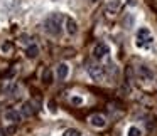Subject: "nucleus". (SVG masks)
<instances>
[{
  "mask_svg": "<svg viewBox=\"0 0 157 136\" xmlns=\"http://www.w3.org/2000/svg\"><path fill=\"white\" fill-rule=\"evenodd\" d=\"M63 22H64V17H63L61 14L49 15V17L46 19V24H44L46 32H48V34H51V35H59V34H61Z\"/></svg>",
  "mask_w": 157,
  "mask_h": 136,
  "instance_id": "obj_1",
  "label": "nucleus"
},
{
  "mask_svg": "<svg viewBox=\"0 0 157 136\" xmlns=\"http://www.w3.org/2000/svg\"><path fill=\"white\" fill-rule=\"evenodd\" d=\"M152 41H154V37H152L149 29L142 27V29L137 30V45H139V47H145V45L152 44Z\"/></svg>",
  "mask_w": 157,
  "mask_h": 136,
  "instance_id": "obj_2",
  "label": "nucleus"
},
{
  "mask_svg": "<svg viewBox=\"0 0 157 136\" xmlns=\"http://www.w3.org/2000/svg\"><path fill=\"white\" fill-rule=\"evenodd\" d=\"M88 74L91 76L95 81H101L103 76H105V72H103V67L100 64H90L88 66Z\"/></svg>",
  "mask_w": 157,
  "mask_h": 136,
  "instance_id": "obj_3",
  "label": "nucleus"
},
{
  "mask_svg": "<svg viewBox=\"0 0 157 136\" xmlns=\"http://www.w3.org/2000/svg\"><path fill=\"white\" fill-rule=\"evenodd\" d=\"M36 113H37V108H36V102L34 101H27L22 104V116H25V118H31V116H34Z\"/></svg>",
  "mask_w": 157,
  "mask_h": 136,
  "instance_id": "obj_4",
  "label": "nucleus"
},
{
  "mask_svg": "<svg viewBox=\"0 0 157 136\" xmlns=\"http://www.w3.org/2000/svg\"><path fill=\"white\" fill-rule=\"evenodd\" d=\"M21 119H22V114L19 111H15V109L5 111V121L12 123V124H17V123H21Z\"/></svg>",
  "mask_w": 157,
  "mask_h": 136,
  "instance_id": "obj_5",
  "label": "nucleus"
},
{
  "mask_svg": "<svg viewBox=\"0 0 157 136\" xmlns=\"http://www.w3.org/2000/svg\"><path fill=\"white\" fill-rule=\"evenodd\" d=\"M108 54V47L105 44H96L95 49H93V57L95 59H101Z\"/></svg>",
  "mask_w": 157,
  "mask_h": 136,
  "instance_id": "obj_6",
  "label": "nucleus"
},
{
  "mask_svg": "<svg viewBox=\"0 0 157 136\" xmlns=\"http://www.w3.org/2000/svg\"><path fill=\"white\" fill-rule=\"evenodd\" d=\"M64 22H66V32H68L69 35H76V32H78V24H76L75 19L66 17Z\"/></svg>",
  "mask_w": 157,
  "mask_h": 136,
  "instance_id": "obj_7",
  "label": "nucleus"
},
{
  "mask_svg": "<svg viewBox=\"0 0 157 136\" xmlns=\"http://www.w3.org/2000/svg\"><path fill=\"white\" fill-rule=\"evenodd\" d=\"M90 123H91V126H95V128H105L106 119H105V116H101V114H93L91 118H90Z\"/></svg>",
  "mask_w": 157,
  "mask_h": 136,
  "instance_id": "obj_8",
  "label": "nucleus"
},
{
  "mask_svg": "<svg viewBox=\"0 0 157 136\" xmlns=\"http://www.w3.org/2000/svg\"><path fill=\"white\" fill-rule=\"evenodd\" d=\"M56 74H58V77L59 79H66L68 77V74H69V66L68 64H59L58 67H56Z\"/></svg>",
  "mask_w": 157,
  "mask_h": 136,
  "instance_id": "obj_9",
  "label": "nucleus"
},
{
  "mask_svg": "<svg viewBox=\"0 0 157 136\" xmlns=\"http://www.w3.org/2000/svg\"><path fill=\"white\" fill-rule=\"evenodd\" d=\"M37 54H39V47H37V45H34V44H31L27 49H25V55H27L29 59H34Z\"/></svg>",
  "mask_w": 157,
  "mask_h": 136,
  "instance_id": "obj_10",
  "label": "nucleus"
},
{
  "mask_svg": "<svg viewBox=\"0 0 157 136\" xmlns=\"http://www.w3.org/2000/svg\"><path fill=\"white\" fill-rule=\"evenodd\" d=\"M139 74L142 76L144 79H152V72H150L145 66H140V67H139Z\"/></svg>",
  "mask_w": 157,
  "mask_h": 136,
  "instance_id": "obj_11",
  "label": "nucleus"
},
{
  "mask_svg": "<svg viewBox=\"0 0 157 136\" xmlns=\"http://www.w3.org/2000/svg\"><path fill=\"white\" fill-rule=\"evenodd\" d=\"M63 136H79V131L75 128H68L64 133H63Z\"/></svg>",
  "mask_w": 157,
  "mask_h": 136,
  "instance_id": "obj_12",
  "label": "nucleus"
},
{
  "mask_svg": "<svg viewBox=\"0 0 157 136\" xmlns=\"http://www.w3.org/2000/svg\"><path fill=\"white\" fill-rule=\"evenodd\" d=\"M127 136H140V129L137 126H132V128H128V134Z\"/></svg>",
  "mask_w": 157,
  "mask_h": 136,
  "instance_id": "obj_13",
  "label": "nucleus"
},
{
  "mask_svg": "<svg viewBox=\"0 0 157 136\" xmlns=\"http://www.w3.org/2000/svg\"><path fill=\"white\" fill-rule=\"evenodd\" d=\"M44 84H49V82H51V71H49V69H46L44 71Z\"/></svg>",
  "mask_w": 157,
  "mask_h": 136,
  "instance_id": "obj_14",
  "label": "nucleus"
},
{
  "mask_svg": "<svg viewBox=\"0 0 157 136\" xmlns=\"http://www.w3.org/2000/svg\"><path fill=\"white\" fill-rule=\"evenodd\" d=\"M48 108H49V111H51V113H56V111H58V108H56V102H54V101H49V102H48Z\"/></svg>",
  "mask_w": 157,
  "mask_h": 136,
  "instance_id": "obj_15",
  "label": "nucleus"
},
{
  "mask_svg": "<svg viewBox=\"0 0 157 136\" xmlns=\"http://www.w3.org/2000/svg\"><path fill=\"white\" fill-rule=\"evenodd\" d=\"M71 102L78 106V104H81V102H83V99H81V98H78V96H75V98H71Z\"/></svg>",
  "mask_w": 157,
  "mask_h": 136,
  "instance_id": "obj_16",
  "label": "nucleus"
},
{
  "mask_svg": "<svg viewBox=\"0 0 157 136\" xmlns=\"http://www.w3.org/2000/svg\"><path fill=\"white\" fill-rule=\"evenodd\" d=\"M2 49H4V51H9V49H12V45L10 44H4V45H2Z\"/></svg>",
  "mask_w": 157,
  "mask_h": 136,
  "instance_id": "obj_17",
  "label": "nucleus"
},
{
  "mask_svg": "<svg viewBox=\"0 0 157 136\" xmlns=\"http://www.w3.org/2000/svg\"><path fill=\"white\" fill-rule=\"evenodd\" d=\"M0 136H5V134H4V129H0Z\"/></svg>",
  "mask_w": 157,
  "mask_h": 136,
  "instance_id": "obj_18",
  "label": "nucleus"
}]
</instances>
